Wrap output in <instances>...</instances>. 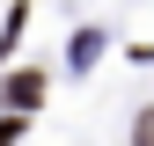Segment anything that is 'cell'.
Returning a JSON list of instances; mask_svg holds the SVG:
<instances>
[{
    "label": "cell",
    "mask_w": 154,
    "mask_h": 146,
    "mask_svg": "<svg viewBox=\"0 0 154 146\" xmlns=\"http://www.w3.org/2000/svg\"><path fill=\"white\" fill-rule=\"evenodd\" d=\"M37 95H44V73H15V80H8V102L15 110H29Z\"/></svg>",
    "instance_id": "6da1fadb"
},
{
    "label": "cell",
    "mask_w": 154,
    "mask_h": 146,
    "mask_svg": "<svg viewBox=\"0 0 154 146\" xmlns=\"http://www.w3.org/2000/svg\"><path fill=\"white\" fill-rule=\"evenodd\" d=\"M132 146H154V110L140 117V132H132Z\"/></svg>",
    "instance_id": "7a4b0ae2"
},
{
    "label": "cell",
    "mask_w": 154,
    "mask_h": 146,
    "mask_svg": "<svg viewBox=\"0 0 154 146\" xmlns=\"http://www.w3.org/2000/svg\"><path fill=\"white\" fill-rule=\"evenodd\" d=\"M15 139H22V117H8V124H0V146H15Z\"/></svg>",
    "instance_id": "3957f363"
}]
</instances>
